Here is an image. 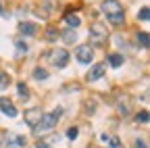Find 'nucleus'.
<instances>
[{"instance_id":"nucleus-1","label":"nucleus","mask_w":150,"mask_h":148,"mask_svg":"<svg viewBox=\"0 0 150 148\" xmlns=\"http://www.w3.org/2000/svg\"><path fill=\"white\" fill-rule=\"evenodd\" d=\"M90 33L94 35V40H96L98 44H100V42H104V40H106V35H108L106 25H104V23H100V21H94V23L90 25Z\"/></svg>"},{"instance_id":"nucleus-2","label":"nucleus","mask_w":150,"mask_h":148,"mask_svg":"<svg viewBox=\"0 0 150 148\" xmlns=\"http://www.w3.org/2000/svg\"><path fill=\"white\" fill-rule=\"evenodd\" d=\"M75 54H77V61H79V63H83V65L92 63V59H94V50H92V46H90V44H81V46H77Z\"/></svg>"},{"instance_id":"nucleus-3","label":"nucleus","mask_w":150,"mask_h":148,"mask_svg":"<svg viewBox=\"0 0 150 148\" xmlns=\"http://www.w3.org/2000/svg\"><path fill=\"white\" fill-rule=\"evenodd\" d=\"M59 115H61V110H52V113L48 115H42V123H40V132H44V129H50L56 125V121H59Z\"/></svg>"},{"instance_id":"nucleus-4","label":"nucleus","mask_w":150,"mask_h":148,"mask_svg":"<svg viewBox=\"0 0 150 148\" xmlns=\"http://www.w3.org/2000/svg\"><path fill=\"white\" fill-rule=\"evenodd\" d=\"M40 119H42L40 106H33V108H27V110H25V121H27V125L35 127L38 123H40Z\"/></svg>"},{"instance_id":"nucleus-5","label":"nucleus","mask_w":150,"mask_h":148,"mask_svg":"<svg viewBox=\"0 0 150 148\" xmlns=\"http://www.w3.org/2000/svg\"><path fill=\"white\" fill-rule=\"evenodd\" d=\"M52 54V63H54V67H59V69H63L67 63H69V54H67V50H54V52H50Z\"/></svg>"},{"instance_id":"nucleus-6","label":"nucleus","mask_w":150,"mask_h":148,"mask_svg":"<svg viewBox=\"0 0 150 148\" xmlns=\"http://www.w3.org/2000/svg\"><path fill=\"white\" fill-rule=\"evenodd\" d=\"M102 13H106L108 17L110 15H119V13H123V6L117 2V0H104L102 2Z\"/></svg>"},{"instance_id":"nucleus-7","label":"nucleus","mask_w":150,"mask_h":148,"mask_svg":"<svg viewBox=\"0 0 150 148\" xmlns=\"http://www.w3.org/2000/svg\"><path fill=\"white\" fill-rule=\"evenodd\" d=\"M104 71H106V65H104V63L94 65V67H92V71L88 73V81H96V79H100V77L104 75Z\"/></svg>"},{"instance_id":"nucleus-8","label":"nucleus","mask_w":150,"mask_h":148,"mask_svg":"<svg viewBox=\"0 0 150 148\" xmlns=\"http://www.w3.org/2000/svg\"><path fill=\"white\" fill-rule=\"evenodd\" d=\"M0 110H2L4 115H8V117H17V108L4 98H0Z\"/></svg>"},{"instance_id":"nucleus-9","label":"nucleus","mask_w":150,"mask_h":148,"mask_svg":"<svg viewBox=\"0 0 150 148\" xmlns=\"http://www.w3.org/2000/svg\"><path fill=\"white\" fill-rule=\"evenodd\" d=\"M19 31H21L23 35H33L38 31V25L35 23H29V21H23V23H19Z\"/></svg>"},{"instance_id":"nucleus-10","label":"nucleus","mask_w":150,"mask_h":148,"mask_svg":"<svg viewBox=\"0 0 150 148\" xmlns=\"http://www.w3.org/2000/svg\"><path fill=\"white\" fill-rule=\"evenodd\" d=\"M108 65L110 67H121L123 65V54H108Z\"/></svg>"},{"instance_id":"nucleus-11","label":"nucleus","mask_w":150,"mask_h":148,"mask_svg":"<svg viewBox=\"0 0 150 148\" xmlns=\"http://www.w3.org/2000/svg\"><path fill=\"white\" fill-rule=\"evenodd\" d=\"M63 40H65L67 44H75V42H77V33H75L73 29H67V31L63 33Z\"/></svg>"},{"instance_id":"nucleus-12","label":"nucleus","mask_w":150,"mask_h":148,"mask_svg":"<svg viewBox=\"0 0 150 148\" xmlns=\"http://www.w3.org/2000/svg\"><path fill=\"white\" fill-rule=\"evenodd\" d=\"M65 23H67L69 27H77L81 21H79V17H77V15H65Z\"/></svg>"},{"instance_id":"nucleus-13","label":"nucleus","mask_w":150,"mask_h":148,"mask_svg":"<svg viewBox=\"0 0 150 148\" xmlns=\"http://www.w3.org/2000/svg\"><path fill=\"white\" fill-rule=\"evenodd\" d=\"M108 19H110L112 25H123V23H125V15H123V13H119V15H110Z\"/></svg>"},{"instance_id":"nucleus-14","label":"nucleus","mask_w":150,"mask_h":148,"mask_svg":"<svg viewBox=\"0 0 150 148\" xmlns=\"http://www.w3.org/2000/svg\"><path fill=\"white\" fill-rule=\"evenodd\" d=\"M8 84H11V77L6 75V73H2V71H0V92H2V90H6V88H8Z\"/></svg>"},{"instance_id":"nucleus-15","label":"nucleus","mask_w":150,"mask_h":148,"mask_svg":"<svg viewBox=\"0 0 150 148\" xmlns=\"http://www.w3.org/2000/svg\"><path fill=\"white\" fill-rule=\"evenodd\" d=\"M17 90H19V96H21L23 100H27V98H29V90H27V86H25L23 81L17 86Z\"/></svg>"},{"instance_id":"nucleus-16","label":"nucleus","mask_w":150,"mask_h":148,"mask_svg":"<svg viewBox=\"0 0 150 148\" xmlns=\"http://www.w3.org/2000/svg\"><path fill=\"white\" fill-rule=\"evenodd\" d=\"M56 38H59V31H56L54 27H48L46 29V40L48 42H56Z\"/></svg>"},{"instance_id":"nucleus-17","label":"nucleus","mask_w":150,"mask_h":148,"mask_svg":"<svg viewBox=\"0 0 150 148\" xmlns=\"http://www.w3.org/2000/svg\"><path fill=\"white\" fill-rule=\"evenodd\" d=\"M148 17H150L148 6H142V8H140V13H138V19H140V21H148Z\"/></svg>"},{"instance_id":"nucleus-18","label":"nucleus","mask_w":150,"mask_h":148,"mask_svg":"<svg viewBox=\"0 0 150 148\" xmlns=\"http://www.w3.org/2000/svg\"><path fill=\"white\" fill-rule=\"evenodd\" d=\"M136 121H138V123H142V125H144V123H148V110H140V113L136 115Z\"/></svg>"},{"instance_id":"nucleus-19","label":"nucleus","mask_w":150,"mask_h":148,"mask_svg":"<svg viewBox=\"0 0 150 148\" xmlns=\"http://www.w3.org/2000/svg\"><path fill=\"white\" fill-rule=\"evenodd\" d=\"M33 77H35L38 81H40V79H46V77H48V71H44V69H35V71H33Z\"/></svg>"},{"instance_id":"nucleus-20","label":"nucleus","mask_w":150,"mask_h":148,"mask_svg":"<svg viewBox=\"0 0 150 148\" xmlns=\"http://www.w3.org/2000/svg\"><path fill=\"white\" fill-rule=\"evenodd\" d=\"M138 44L142 48H148V33H138Z\"/></svg>"},{"instance_id":"nucleus-21","label":"nucleus","mask_w":150,"mask_h":148,"mask_svg":"<svg viewBox=\"0 0 150 148\" xmlns=\"http://www.w3.org/2000/svg\"><path fill=\"white\" fill-rule=\"evenodd\" d=\"M77 134H79L77 127H69V129H67V138H69V140H75V138H77Z\"/></svg>"},{"instance_id":"nucleus-22","label":"nucleus","mask_w":150,"mask_h":148,"mask_svg":"<svg viewBox=\"0 0 150 148\" xmlns=\"http://www.w3.org/2000/svg\"><path fill=\"white\" fill-rule=\"evenodd\" d=\"M25 52H27V46L21 40H17V54H25Z\"/></svg>"},{"instance_id":"nucleus-23","label":"nucleus","mask_w":150,"mask_h":148,"mask_svg":"<svg viewBox=\"0 0 150 148\" xmlns=\"http://www.w3.org/2000/svg\"><path fill=\"white\" fill-rule=\"evenodd\" d=\"M136 148H148L144 140H136Z\"/></svg>"},{"instance_id":"nucleus-24","label":"nucleus","mask_w":150,"mask_h":148,"mask_svg":"<svg viewBox=\"0 0 150 148\" xmlns=\"http://www.w3.org/2000/svg\"><path fill=\"white\" fill-rule=\"evenodd\" d=\"M119 113L121 115H127V106H119Z\"/></svg>"},{"instance_id":"nucleus-25","label":"nucleus","mask_w":150,"mask_h":148,"mask_svg":"<svg viewBox=\"0 0 150 148\" xmlns=\"http://www.w3.org/2000/svg\"><path fill=\"white\" fill-rule=\"evenodd\" d=\"M38 148H50V146H48L46 142H38Z\"/></svg>"}]
</instances>
